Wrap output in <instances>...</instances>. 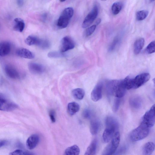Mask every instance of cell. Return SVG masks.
<instances>
[{"mask_svg": "<svg viewBox=\"0 0 155 155\" xmlns=\"http://www.w3.org/2000/svg\"><path fill=\"white\" fill-rule=\"evenodd\" d=\"M106 88L108 95L120 98L124 95L127 90L123 80L109 81L107 83Z\"/></svg>", "mask_w": 155, "mask_h": 155, "instance_id": "obj_1", "label": "cell"}, {"mask_svg": "<svg viewBox=\"0 0 155 155\" xmlns=\"http://www.w3.org/2000/svg\"><path fill=\"white\" fill-rule=\"evenodd\" d=\"M105 124L106 127L103 134L102 139L104 143H108L117 132L119 123L115 118L109 116L106 119Z\"/></svg>", "mask_w": 155, "mask_h": 155, "instance_id": "obj_2", "label": "cell"}, {"mask_svg": "<svg viewBox=\"0 0 155 155\" xmlns=\"http://www.w3.org/2000/svg\"><path fill=\"white\" fill-rule=\"evenodd\" d=\"M150 128L145 124L141 123L138 127L131 132L130 136V140L135 142L144 139L149 134Z\"/></svg>", "mask_w": 155, "mask_h": 155, "instance_id": "obj_3", "label": "cell"}, {"mask_svg": "<svg viewBox=\"0 0 155 155\" xmlns=\"http://www.w3.org/2000/svg\"><path fill=\"white\" fill-rule=\"evenodd\" d=\"M74 14V9L72 7L66 8L62 12L58 19L57 25L58 28L63 29L68 25L69 21Z\"/></svg>", "mask_w": 155, "mask_h": 155, "instance_id": "obj_4", "label": "cell"}, {"mask_svg": "<svg viewBox=\"0 0 155 155\" xmlns=\"http://www.w3.org/2000/svg\"><path fill=\"white\" fill-rule=\"evenodd\" d=\"M120 141V134L117 131L103 150L102 155H108L114 154L117 151Z\"/></svg>", "mask_w": 155, "mask_h": 155, "instance_id": "obj_5", "label": "cell"}, {"mask_svg": "<svg viewBox=\"0 0 155 155\" xmlns=\"http://www.w3.org/2000/svg\"><path fill=\"white\" fill-rule=\"evenodd\" d=\"M150 78L149 74L145 73L139 74L134 78H132L130 89L139 87L148 81Z\"/></svg>", "mask_w": 155, "mask_h": 155, "instance_id": "obj_6", "label": "cell"}, {"mask_svg": "<svg viewBox=\"0 0 155 155\" xmlns=\"http://www.w3.org/2000/svg\"><path fill=\"white\" fill-rule=\"evenodd\" d=\"M155 104L144 114L142 118V123L150 128L154 126L155 122Z\"/></svg>", "mask_w": 155, "mask_h": 155, "instance_id": "obj_7", "label": "cell"}, {"mask_svg": "<svg viewBox=\"0 0 155 155\" xmlns=\"http://www.w3.org/2000/svg\"><path fill=\"white\" fill-rule=\"evenodd\" d=\"M98 13V8L95 5L84 18L82 25V28H86L90 26L96 18Z\"/></svg>", "mask_w": 155, "mask_h": 155, "instance_id": "obj_8", "label": "cell"}, {"mask_svg": "<svg viewBox=\"0 0 155 155\" xmlns=\"http://www.w3.org/2000/svg\"><path fill=\"white\" fill-rule=\"evenodd\" d=\"M75 46V43L73 39L69 36H65L61 39L60 46V51L65 52L73 49Z\"/></svg>", "mask_w": 155, "mask_h": 155, "instance_id": "obj_9", "label": "cell"}, {"mask_svg": "<svg viewBox=\"0 0 155 155\" xmlns=\"http://www.w3.org/2000/svg\"><path fill=\"white\" fill-rule=\"evenodd\" d=\"M18 107L16 104L7 100L5 98L0 99V110L12 111L17 108Z\"/></svg>", "mask_w": 155, "mask_h": 155, "instance_id": "obj_10", "label": "cell"}, {"mask_svg": "<svg viewBox=\"0 0 155 155\" xmlns=\"http://www.w3.org/2000/svg\"><path fill=\"white\" fill-rule=\"evenodd\" d=\"M103 85L99 83L96 85L91 94V98L94 101L97 102L100 100L102 97Z\"/></svg>", "mask_w": 155, "mask_h": 155, "instance_id": "obj_11", "label": "cell"}, {"mask_svg": "<svg viewBox=\"0 0 155 155\" xmlns=\"http://www.w3.org/2000/svg\"><path fill=\"white\" fill-rule=\"evenodd\" d=\"M29 71L32 74H40L45 71V68L42 65L34 62H31L28 64Z\"/></svg>", "mask_w": 155, "mask_h": 155, "instance_id": "obj_12", "label": "cell"}, {"mask_svg": "<svg viewBox=\"0 0 155 155\" xmlns=\"http://www.w3.org/2000/svg\"><path fill=\"white\" fill-rule=\"evenodd\" d=\"M5 73L9 78L13 79H17L20 78V74L17 69L10 64L5 65L4 68Z\"/></svg>", "mask_w": 155, "mask_h": 155, "instance_id": "obj_13", "label": "cell"}, {"mask_svg": "<svg viewBox=\"0 0 155 155\" xmlns=\"http://www.w3.org/2000/svg\"><path fill=\"white\" fill-rule=\"evenodd\" d=\"M39 141V137L37 134H33L30 136L27 139L26 145L29 150L35 148L38 144Z\"/></svg>", "mask_w": 155, "mask_h": 155, "instance_id": "obj_14", "label": "cell"}, {"mask_svg": "<svg viewBox=\"0 0 155 155\" xmlns=\"http://www.w3.org/2000/svg\"><path fill=\"white\" fill-rule=\"evenodd\" d=\"M16 53L18 56L25 58L32 59L35 57L34 54L32 52L25 48H18Z\"/></svg>", "mask_w": 155, "mask_h": 155, "instance_id": "obj_15", "label": "cell"}, {"mask_svg": "<svg viewBox=\"0 0 155 155\" xmlns=\"http://www.w3.org/2000/svg\"><path fill=\"white\" fill-rule=\"evenodd\" d=\"M11 45L10 43L6 41L0 43V56H5L8 54L11 51Z\"/></svg>", "mask_w": 155, "mask_h": 155, "instance_id": "obj_16", "label": "cell"}, {"mask_svg": "<svg viewBox=\"0 0 155 155\" xmlns=\"http://www.w3.org/2000/svg\"><path fill=\"white\" fill-rule=\"evenodd\" d=\"M141 98L138 96L132 97L129 100V104L130 106L134 109L140 108L142 105Z\"/></svg>", "mask_w": 155, "mask_h": 155, "instance_id": "obj_17", "label": "cell"}, {"mask_svg": "<svg viewBox=\"0 0 155 155\" xmlns=\"http://www.w3.org/2000/svg\"><path fill=\"white\" fill-rule=\"evenodd\" d=\"M155 145L152 142H148L143 146L142 153L143 155H151L154 150Z\"/></svg>", "mask_w": 155, "mask_h": 155, "instance_id": "obj_18", "label": "cell"}, {"mask_svg": "<svg viewBox=\"0 0 155 155\" xmlns=\"http://www.w3.org/2000/svg\"><path fill=\"white\" fill-rule=\"evenodd\" d=\"M25 24L24 21L20 18H16L14 20L13 28L16 31L22 32L24 30Z\"/></svg>", "mask_w": 155, "mask_h": 155, "instance_id": "obj_19", "label": "cell"}, {"mask_svg": "<svg viewBox=\"0 0 155 155\" xmlns=\"http://www.w3.org/2000/svg\"><path fill=\"white\" fill-rule=\"evenodd\" d=\"M100 124L99 120L96 119L92 120L90 124V131L93 135L97 134L99 130Z\"/></svg>", "mask_w": 155, "mask_h": 155, "instance_id": "obj_20", "label": "cell"}, {"mask_svg": "<svg viewBox=\"0 0 155 155\" xmlns=\"http://www.w3.org/2000/svg\"><path fill=\"white\" fill-rule=\"evenodd\" d=\"M80 108V106L78 103L74 102H70L67 106V111L70 115L72 116L79 110Z\"/></svg>", "mask_w": 155, "mask_h": 155, "instance_id": "obj_21", "label": "cell"}, {"mask_svg": "<svg viewBox=\"0 0 155 155\" xmlns=\"http://www.w3.org/2000/svg\"><path fill=\"white\" fill-rule=\"evenodd\" d=\"M144 44V39L141 38L137 40L134 46V51L135 54H139L142 49Z\"/></svg>", "mask_w": 155, "mask_h": 155, "instance_id": "obj_22", "label": "cell"}, {"mask_svg": "<svg viewBox=\"0 0 155 155\" xmlns=\"http://www.w3.org/2000/svg\"><path fill=\"white\" fill-rule=\"evenodd\" d=\"M80 153L79 147L74 145L67 148L65 150L64 154L65 155H78Z\"/></svg>", "mask_w": 155, "mask_h": 155, "instance_id": "obj_23", "label": "cell"}, {"mask_svg": "<svg viewBox=\"0 0 155 155\" xmlns=\"http://www.w3.org/2000/svg\"><path fill=\"white\" fill-rule=\"evenodd\" d=\"M97 140H93L87 148L84 153L85 155H94L96 154L97 149Z\"/></svg>", "mask_w": 155, "mask_h": 155, "instance_id": "obj_24", "label": "cell"}, {"mask_svg": "<svg viewBox=\"0 0 155 155\" xmlns=\"http://www.w3.org/2000/svg\"><path fill=\"white\" fill-rule=\"evenodd\" d=\"M41 39L33 35L28 36L25 40V43L28 45L31 46L36 45L37 46L39 44Z\"/></svg>", "mask_w": 155, "mask_h": 155, "instance_id": "obj_25", "label": "cell"}, {"mask_svg": "<svg viewBox=\"0 0 155 155\" xmlns=\"http://www.w3.org/2000/svg\"><path fill=\"white\" fill-rule=\"evenodd\" d=\"M71 93L74 97L78 100L82 99L85 95L84 90L81 88H77L73 89Z\"/></svg>", "mask_w": 155, "mask_h": 155, "instance_id": "obj_26", "label": "cell"}, {"mask_svg": "<svg viewBox=\"0 0 155 155\" xmlns=\"http://www.w3.org/2000/svg\"><path fill=\"white\" fill-rule=\"evenodd\" d=\"M123 7V4L121 2H117L114 3L111 7V11L113 15H117L119 14Z\"/></svg>", "mask_w": 155, "mask_h": 155, "instance_id": "obj_27", "label": "cell"}, {"mask_svg": "<svg viewBox=\"0 0 155 155\" xmlns=\"http://www.w3.org/2000/svg\"><path fill=\"white\" fill-rule=\"evenodd\" d=\"M149 12L147 10L138 11L136 13V18L137 20L141 21L145 19L148 15Z\"/></svg>", "mask_w": 155, "mask_h": 155, "instance_id": "obj_28", "label": "cell"}, {"mask_svg": "<svg viewBox=\"0 0 155 155\" xmlns=\"http://www.w3.org/2000/svg\"><path fill=\"white\" fill-rule=\"evenodd\" d=\"M48 56L50 58H57L64 57L65 54L60 51H51L49 52Z\"/></svg>", "mask_w": 155, "mask_h": 155, "instance_id": "obj_29", "label": "cell"}, {"mask_svg": "<svg viewBox=\"0 0 155 155\" xmlns=\"http://www.w3.org/2000/svg\"><path fill=\"white\" fill-rule=\"evenodd\" d=\"M50 45V43L48 40L41 39L40 42L38 46L42 49H46L49 48Z\"/></svg>", "mask_w": 155, "mask_h": 155, "instance_id": "obj_30", "label": "cell"}, {"mask_svg": "<svg viewBox=\"0 0 155 155\" xmlns=\"http://www.w3.org/2000/svg\"><path fill=\"white\" fill-rule=\"evenodd\" d=\"M145 51L148 54H151L155 52V42L154 41L151 42L147 45Z\"/></svg>", "mask_w": 155, "mask_h": 155, "instance_id": "obj_31", "label": "cell"}, {"mask_svg": "<svg viewBox=\"0 0 155 155\" xmlns=\"http://www.w3.org/2000/svg\"><path fill=\"white\" fill-rule=\"evenodd\" d=\"M11 155H31L33 154L29 152L24 151L18 149L11 152Z\"/></svg>", "mask_w": 155, "mask_h": 155, "instance_id": "obj_32", "label": "cell"}, {"mask_svg": "<svg viewBox=\"0 0 155 155\" xmlns=\"http://www.w3.org/2000/svg\"><path fill=\"white\" fill-rule=\"evenodd\" d=\"M120 103V98H117L115 100L112 107L113 112H116L118 110Z\"/></svg>", "mask_w": 155, "mask_h": 155, "instance_id": "obj_33", "label": "cell"}, {"mask_svg": "<svg viewBox=\"0 0 155 155\" xmlns=\"http://www.w3.org/2000/svg\"><path fill=\"white\" fill-rule=\"evenodd\" d=\"M96 27V25H94L87 28L85 31V35L87 37L91 35L95 31Z\"/></svg>", "mask_w": 155, "mask_h": 155, "instance_id": "obj_34", "label": "cell"}, {"mask_svg": "<svg viewBox=\"0 0 155 155\" xmlns=\"http://www.w3.org/2000/svg\"><path fill=\"white\" fill-rule=\"evenodd\" d=\"M119 41V39L118 38H116L114 39L109 48V51H111L114 49Z\"/></svg>", "mask_w": 155, "mask_h": 155, "instance_id": "obj_35", "label": "cell"}, {"mask_svg": "<svg viewBox=\"0 0 155 155\" xmlns=\"http://www.w3.org/2000/svg\"><path fill=\"white\" fill-rule=\"evenodd\" d=\"M83 115L85 118L89 119L91 117V113L90 110L86 109L83 111Z\"/></svg>", "mask_w": 155, "mask_h": 155, "instance_id": "obj_36", "label": "cell"}, {"mask_svg": "<svg viewBox=\"0 0 155 155\" xmlns=\"http://www.w3.org/2000/svg\"><path fill=\"white\" fill-rule=\"evenodd\" d=\"M49 115L51 121L52 123L55 122L56 120L55 117V113L53 110H51L49 113Z\"/></svg>", "mask_w": 155, "mask_h": 155, "instance_id": "obj_37", "label": "cell"}, {"mask_svg": "<svg viewBox=\"0 0 155 155\" xmlns=\"http://www.w3.org/2000/svg\"><path fill=\"white\" fill-rule=\"evenodd\" d=\"M126 150V147L125 146H124L120 147L117 151H116L115 153L117 154H122V153L125 152Z\"/></svg>", "mask_w": 155, "mask_h": 155, "instance_id": "obj_38", "label": "cell"}, {"mask_svg": "<svg viewBox=\"0 0 155 155\" xmlns=\"http://www.w3.org/2000/svg\"><path fill=\"white\" fill-rule=\"evenodd\" d=\"M7 143V141L5 140H0V148L5 146Z\"/></svg>", "mask_w": 155, "mask_h": 155, "instance_id": "obj_39", "label": "cell"}, {"mask_svg": "<svg viewBox=\"0 0 155 155\" xmlns=\"http://www.w3.org/2000/svg\"><path fill=\"white\" fill-rule=\"evenodd\" d=\"M24 0H17V3L19 7H21L23 5Z\"/></svg>", "mask_w": 155, "mask_h": 155, "instance_id": "obj_40", "label": "cell"}, {"mask_svg": "<svg viewBox=\"0 0 155 155\" xmlns=\"http://www.w3.org/2000/svg\"><path fill=\"white\" fill-rule=\"evenodd\" d=\"M101 21V19L100 18L98 19L96 22V25H98L100 23Z\"/></svg>", "mask_w": 155, "mask_h": 155, "instance_id": "obj_41", "label": "cell"}, {"mask_svg": "<svg viewBox=\"0 0 155 155\" xmlns=\"http://www.w3.org/2000/svg\"><path fill=\"white\" fill-rule=\"evenodd\" d=\"M5 98V96L2 93H0V99Z\"/></svg>", "mask_w": 155, "mask_h": 155, "instance_id": "obj_42", "label": "cell"}, {"mask_svg": "<svg viewBox=\"0 0 155 155\" xmlns=\"http://www.w3.org/2000/svg\"><path fill=\"white\" fill-rule=\"evenodd\" d=\"M66 0H59L60 2H63L65 1Z\"/></svg>", "mask_w": 155, "mask_h": 155, "instance_id": "obj_43", "label": "cell"}, {"mask_svg": "<svg viewBox=\"0 0 155 155\" xmlns=\"http://www.w3.org/2000/svg\"><path fill=\"white\" fill-rule=\"evenodd\" d=\"M155 0H150V1L151 2H153Z\"/></svg>", "mask_w": 155, "mask_h": 155, "instance_id": "obj_44", "label": "cell"}, {"mask_svg": "<svg viewBox=\"0 0 155 155\" xmlns=\"http://www.w3.org/2000/svg\"><path fill=\"white\" fill-rule=\"evenodd\" d=\"M102 0V1H106V0Z\"/></svg>", "mask_w": 155, "mask_h": 155, "instance_id": "obj_45", "label": "cell"}, {"mask_svg": "<svg viewBox=\"0 0 155 155\" xmlns=\"http://www.w3.org/2000/svg\"></svg>", "mask_w": 155, "mask_h": 155, "instance_id": "obj_46", "label": "cell"}]
</instances>
